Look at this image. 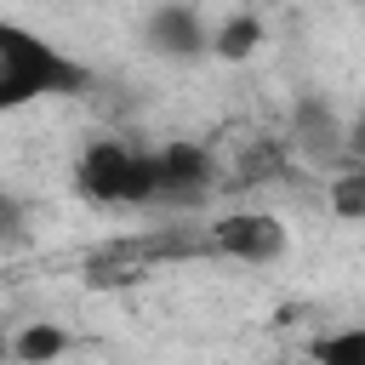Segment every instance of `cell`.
<instances>
[{
	"instance_id": "cell-12",
	"label": "cell",
	"mask_w": 365,
	"mask_h": 365,
	"mask_svg": "<svg viewBox=\"0 0 365 365\" xmlns=\"http://www.w3.org/2000/svg\"><path fill=\"white\" fill-rule=\"evenodd\" d=\"M348 160H354V165H365V114H354V120H348Z\"/></svg>"
},
{
	"instance_id": "cell-2",
	"label": "cell",
	"mask_w": 365,
	"mask_h": 365,
	"mask_svg": "<svg viewBox=\"0 0 365 365\" xmlns=\"http://www.w3.org/2000/svg\"><path fill=\"white\" fill-rule=\"evenodd\" d=\"M74 188L91 205H160L154 154H143L131 143H114V137L86 143V154L74 160Z\"/></svg>"
},
{
	"instance_id": "cell-1",
	"label": "cell",
	"mask_w": 365,
	"mask_h": 365,
	"mask_svg": "<svg viewBox=\"0 0 365 365\" xmlns=\"http://www.w3.org/2000/svg\"><path fill=\"white\" fill-rule=\"evenodd\" d=\"M91 86V68L29 34L23 23H0V108H23L34 97H74Z\"/></svg>"
},
{
	"instance_id": "cell-9",
	"label": "cell",
	"mask_w": 365,
	"mask_h": 365,
	"mask_svg": "<svg viewBox=\"0 0 365 365\" xmlns=\"http://www.w3.org/2000/svg\"><path fill=\"white\" fill-rule=\"evenodd\" d=\"M325 200L342 222H365V165H348L325 182Z\"/></svg>"
},
{
	"instance_id": "cell-11",
	"label": "cell",
	"mask_w": 365,
	"mask_h": 365,
	"mask_svg": "<svg viewBox=\"0 0 365 365\" xmlns=\"http://www.w3.org/2000/svg\"><path fill=\"white\" fill-rule=\"evenodd\" d=\"M0 228H6V245L23 240V205H17V194H0Z\"/></svg>"
},
{
	"instance_id": "cell-3",
	"label": "cell",
	"mask_w": 365,
	"mask_h": 365,
	"mask_svg": "<svg viewBox=\"0 0 365 365\" xmlns=\"http://www.w3.org/2000/svg\"><path fill=\"white\" fill-rule=\"evenodd\" d=\"M205 234H211L217 257H240V262H274V257H285V222L274 211H228Z\"/></svg>"
},
{
	"instance_id": "cell-5",
	"label": "cell",
	"mask_w": 365,
	"mask_h": 365,
	"mask_svg": "<svg viewBox=\"0 0 365 365\" xmlns=\"http://www.w3.org/2000/svg\"><path fill=\"white\" fill-rule=\"evenodd\" d=\"M143 40L160 51V57H200L211 40H205V29H200V17H194V6H182V0H171V6H154V17H148V29H143Z\"/></svg>"
},
{
	"instance_id": "cell-4",
	"label": "cell",
	"mask_w": 365,
	"mask_h": 365,
	"mask_svg": "<svg viewBox=\"0 0 365 365\" xmlns=\"http://www.w3.org/2000/svg\"><path fill=\"white\" fill-rule=\"evenodd\" d=\"M154 171H160V205H200L217 188V165L200 143H165L154 148Z\"/></svg>"
},
{
	"instance_id": "cell-7",
	"label": "cell",
	"mask_w": 365,
	"mask_h": 365,
	"mask_svg": "<svg viewBox=\"0 0 365 365\" xmlns=\"http://www.w3.org/2000/svg\"><path fill=\"white\" fill-rule=\"evenodd\" d=\"M11 354H17V365H51V359L68 354V331L51 325V319H34L11 336Z\"/></svg>"
},
{
	"instance_id": "cell-8",
	"label": "cell",
	"mask_w": 365,
	"mask_h": 365,
	"mask_svg": "<svg viewBox=\"0 0 365 365\" xmlns=\"http://www.w3.org/2000/svg\"><path fill=\"white\" fill-rule=\"evenodd\" d=\"M262 46V17H251V11H240V17H228L217 34H211V51L217 57H228V63H240V57H251Z\"/></svg>"
},
{
	"instance_id": "cell-10",
	"label": "cell",
	"mask_w": 365,
	"mask_h": 365,
	"mask_svg": "<svg viewBox=\"0 0 365 365\" xmlns=\"http://www.w3.org/2000/svg\"><path fill=\"white\" fill-rule=\"evenodd\" d=\"M314 365H365V325H342L314 336Z\"/></svg>"
},
{
	"instance_id": "cell-6",
	"label": "cell",
	"mask_w": 365,
	"mask_h": 365,
	"mask_svg": "<svg viewBox=\"0 0 365 365\" xmlns=\"http://www.w3.org/2000/svg\"><path fill=\"white\" fill-rule=\"evenodd\" d=\"M297 143H302V154H314V160H331V154H348V125L325 108V103H302L297 108Z\"/></svg>"
}]
</instances>
